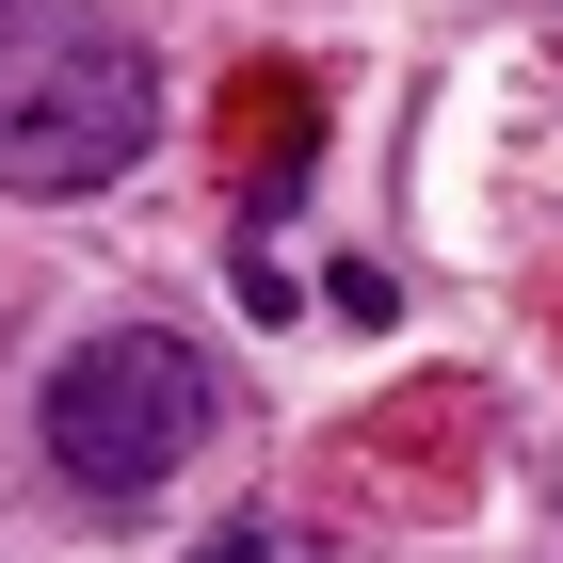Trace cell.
Here are the masks:
<instances>
[{
    "mask_svg": "<svg viewBox=\"0 0 563 563\" xmlns=\"http://www.w3.org/2000/svg\"><path fill=\"white\" fill-rule=\"evenodd\" d=\"M162 145V65L97 16H16L0 33V194H113Z\"/></svg>",
    "mask_w": 563,
    "mask_h": 563,
    "instance_id": "6da1fadb",
    "label": "cell"
},
{
    "mask_svg": "<svg viewBox=\"0 0 563 563\" xmlns=\"http://www.w3.org/2000/svg\"><path fill=\"white\" fill-rule=\"evenodd\" d=\"M33 434H48V467L81 483V499H162L194 467V434H210V354L177 339V322H113V339H81L48 371Z\"/></svg>",
    "mask_w": 563,
    "mask_h": 563,
    "instance_id": "7a4b0ae2",
    "label": "cell"
},
{
    "mask_svg": "<svg viewBox=\"0 0 563 563\" xmlns=\"http://www.w3.org/2000/svg\"><path fill=\"white\" fill-rule=\"evenodd\" d=\"M177 563H322V531H290V516H225L210 548H177Z\"/></svg>",
    "mask_w": 563,
    "mask_h": 563,
    "instance_id": "3957f363",
    "label": "cell"
}]
</instances>
